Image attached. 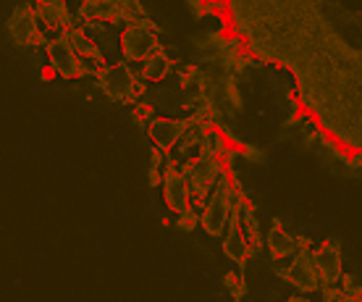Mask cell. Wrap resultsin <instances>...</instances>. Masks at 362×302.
<instances>
[{"mask_svg": "<svg viewBox=\"0 0 362 302\" xmlns=\"http://www.w3.org/2000/svg\"><path fill=\"white\" fill-rule=\"evenodd\" d=\"M105 66L108 64L103 61V53H100V50H92V53L79 55V74H82V76H98Z\"/></svg>", "mask_w": 362, "mask_h": 302, "instance_id": "7402d4cb", "label": "cell"}, {"mask_svg": "<svg viewBox=\"0 0 362 302\" xmlns=\"http://www.w3.org/2000/svg\"><path fill=\"white\" fill-rule=\"evenodd\" d=\"M281 276L289 281L297 292H317V286H320V274H317V268L313 266V257L308 255H299V257H291V263L284 271Z\"/></svg>", "mask_w": 362, "mask_h": 302, "instance_id": "5b68a950", "label": "cell"}, {"mask_svg": "<svg viewBox=\"0 0 362 302\" xmlns=\"http://www.w3.org/2000/svg\"><path fill=\"white\" fill-rule=\"evenodd\" d=\"M310 250H313V248H310L308 234H294V242H291V257L308 255Z\"/></svg>", "mask_w": 362, "mask_h": 302, "instance_id": "d4e9b609", "label": "cell"}, {"mask_svg": "<svg viewBox=\"0 0 362 302\" xmlns=\"http://www.w3.org/2000/svg\"><path fill=\"white\" fill-rule=\"evenodd\" d=\"M310 257H313V266L317 268L320 279H331V276L341 274V257H344V250L339 242L328 239L323 242L317 250H310Z\"/></svg>", "mask_w": 362, "mask_h": 302, "instance_id": "8992f818", "label": "cell"}, {"mask_svg": "<svg viewBox=\"0 0 362 302\" xmlns=\"http://www.w3.org/2000/svg\"><path fill=\"white\" fill-rule=\"evenodd\" d=\"M179 87L184 95H199L208 87V79L199 71V66H184L179 74Z\"/></svg>", "mask_w": 362, "mask_h": 302, "instance_id": "d6986e66", "label": "cell"}, {"mask_svg": "<svg viewBox=\"0 0 362 302\" xmlns=\"http://www.w3.org/2000/svg\"><path fill=\"white\" fill-rule=\"evenodd\" d=\"M58 40H64L66 45L71 47L76 55H84V53H92V50H98V45L92 42V37H87V32H82V29H69L66 27L64 32H61V37Z\"/></svg>", "mask_w": 362, "mask_h": 302, "instance_id": "ffe728a7", "label": "cell"}, {"mask_svg": "<svg viewBox=\"0 0 362 302\" xmlns=\"http://www.w3.org/2000/svg\"><path fill=\"white\" fill-rule=\"evenodd\" d=\"M184 113H187L189 119H202L205 124H210V121L216 119V110H213V105H210L205 92H199V95H187Z\"/></svg>", "mask_w": 362, "mask_h": 302, "instance_id": "e0dca14e", "label": "cell"}, {"mask_svg": "<svg viewBox=\"0 0 362 302\" xmlns=\"http://www.w3.org/2000/svg\"><path fill=\"white\" fill-rule=\"evenodd\" d=\"M147 134L158 147L163 150H171V147L179 145V121L171 119H153L147 124Z\"/></svg>", "mask_w": 362, "mask_h": 302, "instance_id": "30bf717a", "label": "cell"}, {"mask_svg": "<svg viewBox=\"0 0 362 302\" xmlns=\"http://www.w3.org/2000/svg\"><path fill=\"white\" fill-rule=\"evenodd\" d=\"M205 234L210 237H223L228 229V213L223 205V194H208L205 197V213H202V223H199Z\"/></svg>", "mask_w": 362, "mask_h": 302, "instance_id": "52a82bcc", "label": "cell"}, {"mask_svg": "<svg viewBox=\"0 0 362 302\" xmlns=\"http://www.w3.org/2000/svg\"><path fill=\"white\" fill-rule=\"evenodd\" d=\"M8 35L13 37V42L21 47H32L37 42H42L40 35V21L35 16V8H13L8 16Z\"/></svg>", "mask_w": 362, "mask_h": 302, "instance_id": "277c9868", "label": "cell"}, {"mask_svg": "<svg viewBox=\"0 0 362 302\" xmlns=\"http://www.w3.org/2000/svg\"><path fill=\"white\" fill-rule=\"evenodd\" d=\"M132 116H134V121L136 124H142V127H147V124H150V121L155 119V108L153 105H150V103H134V105H132Z\"/></svg>", "mask_w": 362, "mask_h": 302, "instance_id": "cb8c5ba5", "label": "cell"}, {"mask_svg": "<svg viewBox=\"0 0 362 302\" xmlns=\"http://www.w3.org/2000/svg\"><path fill=\"white\" fill-rule=\"evenodd\" d=\"M160 219H163L165 226H179L181 213H179V211H173L171 205H165V211H163V216H160Z\"/></svg>", "mask_w": 362, "mask_h": 302, "instance_id": "4316f807", "label": "cell"}, {"mask_svg": "<svg viewBox=\"0 0 362 302\" xmlns=\"http://www.w3.org/2000/svg\"><path fill=\"white\" fill-rule=\"evenodd\" d=\"M199 156H213V158H223V153L228 150L226 139H223V134L218 132V129H208L205 132V137H202V142L197 145Z\"/></svg>", "mask_w": 362, "mask_h": 302, "instance_id": "44dd1931", "label": "cell"}, {"mask_svg": "<svg viewBox=\"0 0 362 302\" xmlns=\"http://www.w3.org/2000/svg\"><path fill=\"white\" fill-rule=\"evenodd\" d=\"M79 13L90 24H116V8L110 0H82Z\"/></svg>", "mask_w": 362, "mask_h": 302, "instance_id": "7c38bea8", "label": "cell"}, {"mask_svg": "<svg viewBox=\"0 0 362 302\" xmlns=\"http://www.w3.org/2000/svg\"><path fill=\"white\" fill-rule=\"evenodd\" d=\"M116 8V24H139L145 21V8L139 0H110Z\"/></svg>", "mask_w": 362, "mask_h": 302, "instance_id": "ac0fdd59", "label": "cell"}, {"mask_svg": "<svg viewBox=\"0 0 362 302\" xmlns=\"http://www.w3.org/2000/svg\"><path fill=\"white\" fill-rule=\"evenodd\" d=\"M121 50H124L129 61H142V64L158 50H163L153 18H145L139 24H129L124 29V35H121Z\"/></svg>", "mask_w": 362, "mask_h": 302, "instance_id": "7a4b0ae2", "label": "cell"}, {"mask_svg": "<svg viewBox=\"0 0 362 302\" xmlns=\"http://www.w3.org/2000/svg\"><path fill=\"white\" fill-rule=\"evenodd\" d=\"M291 242H294V234H286L284 226H281L279 219H273L271 234L265 239L268 245V252H271L273 260H284V257H291Z\"/></svg>", "mask_w": 362, "mask_h": 302, "instance_id": "5bb4252c", "label": "cell"}, {"mask_svg": "<svg viewBox=\"0 0 362 302\" xmlns=\"http://www.w3.org/2000/svg\"><path fill=\"white\" fill-rule=\"evenodd\" d=\"M35 16H37V21H40V27L55 29V32L61 35V32L66 29L69 8H64V6H53V3H37Z\"/></svg>", "mask_w": 362, "mask_h": 302, "instance_id": "9a60e30c", "label": "cell"}, {"mask_svg": "<svg viewBox=\"0 0 362 302\" xmlns=\"http://www.w3.org/2000/svg\"><path fill=\"white\" fill-rule=\"evenodd\" d=\"M344 300L346 302H360L362 300V284L357 281V279L349 281V286H346V292H344Z\"/></svg>", "mask_w": 362, "mask_h": 302, "instance_id": "484cf974", "label": "cell"}, {"mask_svg": "<svg viewBox=\"0 0 362 302\" xmlns=\"http://www.w3.org/2000/svg\"><path fill=\"white\" fill-rule=\"evenodd\" d=\"M47 55H50V66H53V71L58 76H64V79L79 76V55L74 53L64 40L47 42Z\"/></svg>", "mask_w": 362, "mask_h": 302, "instance_id": "ba28073f", "label": "cell"}, {"mask_svg": "<svg viewBox=\"0 0 362 302\" xmlns=\"http://www.w3.org/2000/svg\"><path fill=\"white\" fill-rule=\"evenodd\" d=\"M245 156H247V161H263V153H260V150H257V147H247L245 150Z\"/></svg>", "mask_w": 362, "mask_h": 302, "instance_id": "83f0119b", "label": "cell"}, {"mask_svg": "<svg viewBox=\"0 0 362 302\" xmlns=\"http://www.w3.org/2000/svg\"><path fill=\"white\" fill-rule=\"evenodd\" d=\"M226 165L223 158H213V156H199L189 163L181 165V176L187 182V190H189V197H199L205 200L213 187V179L216 174Z\"/></svg>", "mask_w": 362, "mask_h": 302, "instance_id": "3957f363", "label": "cell"}, {"mask_svg": "<svg viewBox=\"0 0 362 302\" xmlns=\"http://www.w3.org/2000/svg\"><path fill=\"white\" fill-rule=\"evenodd\" d=\"M223 252H226V257L231 263H236V268H245L250 263L252 252L247 248L245 234H242L239 226H228L226 229V234H223Z\"/></svg>", "mask_w": 362, "mask_h": 302, "instance_id": "9c48e42d", "label": "cell"}, {"mask_svg": "<svg viewBox=\"0 0 362 302\" xmlns=\"http://www.w3.org/2000/svg\"><path fill=\"white\" fill-rule=\"evenodd\" d=\"M163 194H165V205H171L173 211H184L187 205H189V190H187V182H184V176H181V171H176V174L165 176L163 182Z\"/></svg>", "mask_w": 362, "mask_h": 302, "instance_id": "8fae6325", "label": "cell"}, {"mask_svg": "<svg viewBox=\"0 0 362 302\" xmlns=\"http://www.w3.org/2000/svg\"><path fill=\"white\" fill-rule=\"evenodd\" d=\"M98 84H100V90L105 92L108 98L132 103V105L139 103V98L145 95V82H142V79H139V76H136V74L124 64L105 66V69L98 74Z\"/></svg>", "mask_w": 362, "mask_h": 302, "instance_id": "6da1fadb", "label": "cell"}, {"mask_svg": "<svg viewBox=\"0 0 362 302\" xmlns=\"http://www.w3.org/2000/svg\"><path fill=\"white\" fill-rule=\"evenodd\" d=\"M173 66H176V61H173L171 55L165 53V50H158V53L150 55L145 61L142 74H145V79H150V82H160V79H165L173 71Z\"/></svg>", "mask_w": 362, "mask_h": 302, "instance_id": "2e32d148", "label": "cell"}, {"mask_svg": "<svg viewBox=\"0 0 362 302\" xmlns=\"http://www.w3.org/2000/svg\"><path fill=\"white\" fill-rule=\"evenodd\" d=\"M223 284H226V292L231 294L234 300H245L247 297V281L239 271H228L226 279H223Z\"/></svg>", "mask_w": 362, "mask_h": 302, "instance_id": "603a6c76", "label": "cell"}, {"mask_svg": "<svg viewBox=\"0 0 362 302\" xmlns=\"http://www.w3.org/2000/svg\"><path fill=\"white\" fill-rule=\"evenodd\" d=\"M208 124L202 119H187L179 121V150L181 153H189V147H197L199 142H202V137H205V132H208Z\"/></svg>", "mask_w": 362, "mask_h": 302, "instance_id": "4fadbf2b", "label": "cell"}]
</instances>
